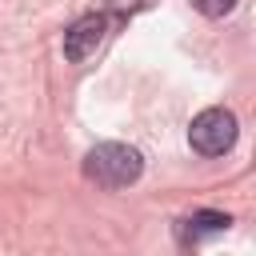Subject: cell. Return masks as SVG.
<instances>
[{"label":"cell","instance_id":"5","mask_svg":"<svg viewBox=\"0 0 256 256\" xmlns=\"http://www.w3.org/2000/svg\"><path fill=\"white\" fill-rule=\"evenodd\" d=\"M192 8L200 16H208V20H220V16H228L236 8V0H192Z\"/></svg>","mask_w":256,"mask_h":256},{"label":"cell","instance_id":"3","mask_svg":"<svg viewBox=\"0 0 256 256\" xmlns=\"http://www.w3.org/2000/svg\"><path fill=\"white\" fill-rule=\"evenodd\" d=\"M108 28H112V16H108V12H88V16L72 20V24L64 28V56H68L72 64H84V60L104 44Z\"/></svg>","mask_w":256,"mask_h":256},{"label":"cell","instance_id":"4","mask_svg":"<svg viewBox=\"0 0 256 256\" xmlns=\"http://www.w3.org/2000/svg\"><path fill=\"white\" fill-rule=\"evenodd\" d=\"M228 224H232V216H228V212L200 208V212H192V216H184V220L176 224V240H180L184 248H192V244H200V240H208V236L228 232Z\"/></svg>","mask_w":256,"mask_h":256},{"label":"cell","instance_id":"1","mask_svg":"<svg viewBox=\"0 0 256 256\" xmlns=\"http://www.w3.org/2000/svg\"><path fill=\"white\" fill-rule=\"evenodd\" d=\"M80 168H84V176H88L96 188H128V184L140 180L144 156H140V148H132V144L104 140V144H96V148L84 152V164H80Z\"/></svg>","mask_w":256,"mask_h":256},{"label":"cell","instance_id":"2","mask_svg":"<svg viewBox=\"0 0 256 256\" xmlns=\"http://www.w3.org/2000/svg\"><path fill=\"white\" fill-rule=\"evenodd\" d=\"M236 136H240V124L232 108H204L188 128V144L200 156H224L236 144Z\"/></svg>","mask_w":256,"mask_h":256}]
</instances>
